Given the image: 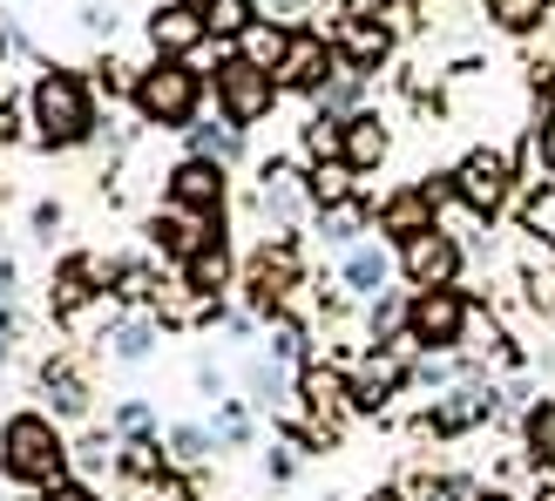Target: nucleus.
Returning a JSON list of instances; mask_svg holds the SVG:
<instances>
[{
    "instance_id": "obj_1",
    "label": "nucleus",
    "mask_w": 555,
    "mask_h": 501,
    "mask_svg": "<svg viewBox=\"0 0 555 501\" xmlns=\"http://www.w3.org/2000/svg\"><path fill=\"white\" fill-rule=\"evenodd\" d=\"M0 475H8L14 488H35V494H54L75 481V448L54 413L41 407H21L0 421Z\"/></svg>"
},
{
    "instance_id": "obj_2",
    "label": "nucleus",
    "mask_w": 555,
    "mask_h": 501,
    "mask_svg": "<svg viewBox=\"0 0 555 501\" xmlns=\"http://www.w3.org/2000/svg\"><path fill=\"white\" fill-rule=\"evenodd\" d=\"M27 123H35V143L41 150H81L102 136V108H95V89L89 75L75 68H41L27 81Z\"/></svg>"
},
{
    "instance_id": "obj_3",
    "label": "nucleus",
    "mask_w": 555,
    "mask_h": 501,
    "mask_svg": "<svg viewBox=\"0 0 555 501\" xmlns=\"http://www.w3.org/2000/svg\"><path fill=\"white\" fill-rule=\"evenodd\" d=\"M129 102H135V116H143L150 129H177L183 136L190 123H197V108H204V68L183 62V54H156L150 68H135Z\"/></svg>"
},
{
    "instance_id": "obj_4",
    "label": "nucleus",
    "mask_w": 555,
    "mask_h": 501,
    "mask_svg": "<svg viewBox=\"0 0 555 501\" xmlns=\"http://www.w3.org/2000/svg\"><path fill=\"white\" fill-rule=\"evenodd\" d=\"M298 285H305V265H298L292 237H264L237 271V292H244V312L251 319H285Z\"/></svg>"
},
{
    "instance_id": "obj_5",
    "label": "nucleus",
    "mask_w": 555,
    "mask_h": 501,
    "mask_svg": "<svg viewBox=\"0 0 555 501\" xmlns=\"http://www.w3.org/2000/svg\"><path fill=\"white\" fill-rule=\"evenodd\" d=\"M467 332H475V305H467L461 285H440V292H413L406 298V339L421 352H461Z\"/></svg>"
},
{
    "instance_id": "obj_6",
    "label": "nucleus",
    "mask_w": 555,
    "mask_h": 501,
    "mask_svg": "<svg viewBox=\"0 0 555 501\" xmlns=\"http://www.w3.org/2000/svg\"><path fill=\"white\" fill-rule=\"evenodd\" d=\"M217 108H224V116L237 123V129H251V123H264L271 108H278V68H264V62H251V54H224V62H217Z\"/></svg>"
},
{
    "instance_id": "obj_7",
    "label": "nucleus",
    "mask_w": 555,
    "mask_h": 501,
    "mask_svg": "<svg viewBox=\"0 0 555 501\" xmlns=\"http://www.w3.org/2000/svg\"><path fill=\"white\" fill-rule=\"evenodd\" d=\"M494 407H502V386H494L488 373H467V380H454V386H440L434 407L421 413V427H427L434 440H461V434L488 427Z\"/></svg>"
},
{
    "instance_id": "obj_8",
    "label": "nucleus",
    "mask_w": 555,
    "mask_h": 501,
    "mask_svg": "<svg viewBox=\"0 0 555 501\" xmlns=\"http://www.w3.org/2000/svg\"><path fill=\"white\" fill-rule=\"evenodd\" d=\"M163 204H177V210H190V217H210V224H224V210H231V163L177 156L170 177H163Z\"/></svg>"
},
{
    "instance_id": "obj_9",
    "label": "nucleus",
    "mask_w": 555,
    "mask_h": 501,
    "mask_svg": "<svg viewBox=\"0 0 555 501\" xmlns=\"http://www.w3.org/2000/svg\"><path fill=\"white\" fill-rule=\"evenodd\" d=\"M461 271H467V244L454 231H421V237H406L400 244V278L413 292H440V285H461Z\"/></svg>"
},
{
    "instance_id": "obj_10",
    "label": "nucleus",
    "mask_w": 555,
    "mask_h": 501,
    "mask_svg": "<svg viewBox=\"0 0 555 501\" xmlns=\"http://www.w3.org/2000/svg\"><path fill=\"white\" fill-rule=\"evenodd\" d=\"M454 197L467 204V210H481V217H494L508 197H515V163H508V150H467L461 163H454Z\"/></svg>"
},
{
    "instance_id": "obj_11",
    "label": "nucleus",
    "mask_w": 555,
    "mask_h": 501,
    "mask_svg": "<svg viewBox=\"0 0 555 501\" xmlns=\"http://www.w3.org/2000/svg\"><path fill=\"white\" fill-rule=\"evenodd\" d=\"M454 197V183H406V190H393L373 217H379V237L386 244H406V237H421V231H434L440 224V204Z\"/></svg>"
},
{
    "instance_id": "obj_12",
    "label": "nucleus",
    "mask_w": 555,
    "mask_h": 501,
    "mask_svg": "<svg viewBox=\"0 0 555 501\" xmlns=\"http://www.w3.org/2000/svg\"><path fill=\"white\" fill-rule=\"evenodd\" d=\"M312 183H305V170H292V163H264V177H258V217L278 231V237H292L305 217H312Z\"/></svg>"
},
{
    "instance_id": "obj_13",
    "label": "nucleus",
    "mask_w": 555,
    "mask_h": 501,
    "mask_svg": "<svg viewBox=\"0 0 555 501\" xmlns=\"http://www.w3.org/2000/svg\"><path fill=\"white\" fill-rule=\"evenodd\" d=\"M102 292H108V265L95 251H68V258L54 265V278H48V312L54 319H81Z\"/></svg>"
},
{
    "instance_id": "obj_14",
    "label": "nucleus",
    "mask_w": 555,
    "mask_h": 501,
    "mask_svg": "<svg viewBox=\"0 0 555 501\" xmlns=\"http://www.w3.org/2000/svg\"><path fill=\"white\" fill-rule=\"evenodd\" d=\"M346 62H339V48H332L319 27H305V35H292V48H285V62H278V89H292V95H325V81L339 75Z\"/></svg>"
},
{
    "instance_id": "obj_15",
    "label": "nucleus",
    "mask_w": 555,
    "mask_h": 501,
    "mask_svg": "<svg viewBox=\"0 0 555 501\" xmlns=\"http://www.w3.org/2000/svg\"><path fill=\"white\" fill-rule=\"evenodd\" d=\"M143 27H150V48H156V54H183V62L210 41V27H204V0H163V8H156Z\"/></svg>"
},
{
    "instance_id": "obj_16",
    "label": "nucleus",
    "mask_w": 555,
    "mask_h": 501,
    "mask_svg": "<svg viewBox=\"0 0 555 501\" xmlns=\"http://www.w3.org/2000/svg\"><path fill=\"white\" fill-rule=\"evenodd\" d=\"M393 271H400V251H386V237H366L339 258V292L373 305V298H386V278Z\"/></svg>"
},
{
    "instance_id": "obj_17",
    "label": "nucleus",
    "mask_w": 555,
    "mask_h": 501,
    "mask_svg": "<svg viewBox=\"0 0 555 501\" xmlns=\"http://www.w3.org/2000/svg\"><path fill=\"white\" fill-rule=\"evenodd\" d=\"M332 48H339V62H346V68L379 75V62L393 54V27H386L373 8H366V14H346L339 27H332Z\"/></svg>"
},
{
    "instance_id": "obj_18",
    "label": "nucleus",
    "mask_w": 555,
    "mask_h": 501,
    "mask_svg": "<svg viewBox=\"0 0 555 501\" xmlns=\"http://www.w3.org/2000/svg\"><path fill=\"white\" fill-rule=\"evenodd\" d=\"M224 237V224H210V217H190V210H177V204H163L156 217H150V244L163 251V258H177V265H190L204 244H217Z\"/></svg>"
},
{
    "instance_id": "obj_19",
    "label": "nucleus",
    "mask_w": 555,
    "mask_h": 501,
    "mask_svg": "<svg viewBox=\"0 0 555 501\" xmlns=\"http://www.w3.org/2000/svg\"><path fill=\"white\" fill-rule=\"evenodd\" d=\"M386 150H393V129H386L379 108H359V116H346V136H339V163L352 177H366L386 163Z\"/></svg>"
},
{
    "instance_id": "obj_20",
    "label": "nucleus",
    "mask_w": 555,
    "mask_h": 501,
    "mask_svg": "<svg viewBox=\"0 0 555 501\" xmlns=\"http://www.w3.org/2000/svg\"><path fill=\"white\" fill-rule=\"evenodd\" d=\"M237 386H244V400H251L258 413H278V407L298 394V373L285 367V359H271V352H244Z\"/></svg>"
},
{
    "instance_id": "obj_21",
    "label": "nucleus",
    "mask_w": 555,
    "mask_h": 501,
    "mask_svg": "<svg viewBox=\"0 0 555 501\" xmlns=\"http://www.w3.org/2000/svg\"><path fill=\"white\" fill-rule=\"evenodd\" d=\"M298 407L312 413V427H319V434H332V427H339V413L352 407V394H346V373L319 367V359H312V367H298Z\"/></svg>"
},
{
    "instance_id": "obj_22",
    "label": "nucleus",
    "mask_w": 555,
    "mask_h": 501,
    "mask_svg": "<svg viewBox=\"0 0 555 501\" xmlns=\"http://www.w3.org/2000/svg\"><path fill=\"white\" fill-rule=\"evenodd\" d=\"M156 339H163V319H156V312H122V319H108L102 352L116 359V367H150V359H156Z\"/></svg>"
},
{
    "instance_id": "obj_23",
    "label": "nucleus",
    "mask_w": 555,
    "mask_h": 501,
    "mask_svg": "<svg viewBox=\"0 0 555 501\" xmlns=\"http://www.w3.org/2000/svg\"><path fill=\"white\" fill-rule=\"evenodd\" d=\"M41 394H48V407H54V421H81V413L95 407V394H89V373L75 367V359H41Z\"/></svg>"
},
{
    "instance_id": "obj_24",
    "label": "nucleus",
    "mask_w": 555,
    "mask_h": 501,
    "mask_svg": "<svg viewBox=\"0 0 555 501\" xmlns=\"http://www.w3.org/2000/svg\"><path fill=\"white\" fill-rule=\"evenodd\" d=\"M521 461H529L535 475L555 481V394H542V400L521 407Z\"/></svg>"
},
{
    "instance_id": "obj_25",
    "label": "nucleus",
    "mask_w": 555,
    "mask_h": 501,
    "mask_svg": "<svg viewBox=\"0 0 555 501\" xmlns=\"http://www.w3.org/2000/svg\"><path fill=\"white\" fill-rule=\"evenodd\" d=\"M183 143H190L183 156H210V163H237V156H244V129H237V123L224 116V108H217V116H210V123L197 116V123H190V129H183Z\"/></svg>"
},
{
    "instance_id": "obj_26",
    "label": "nucleus",
    "mask_w": 555,
    "mask_h": 501,
    "mask_svg": "<svg viewBox=\"0 0 555 501\" xmlns=\"http://www.w3.org/2000/svg\"><path fill=\"white\" fill-rule=\"evenodd\" d=\"M366 231H379V217L366 210V204H332V210H319V237L332 244V251H339V258H346V251L352 244H366Z\"/></svg>"
},
{
    "instance_id": "obj_27",
    "label": "nucleus",
    "mask_w": 555,
    "mask_h": 501,
    "mask_svg": "<svg viewBox=\"0 0 555 501\" xmlns=\"http://www.w3.org/2000/svg\"><path fill=\"white\" fill-rule=\"evenodd\" d=\"M231 278H237V271H231V244H224V237H217V244H204L197 258L183 265V285L197 292V298H210V305L224 298V285H231Z\"/></svg>"
},
{
    "instance_id": "obj_28",
    "label": "nucleus",
    "mask_w": 555,
    "mask_h": 501,
    "mask_svg": "<svg viewBox=\"0 0 555 501\" xmlns=\"http://www.w3.org/2000/svg\"><path fill=\"white\" fill-rule=\"evenodd\" d=\"M163 454H170V467H204L210 454H217V427H197V421H177L170 427V440H163Z\"/></svg>"
},
{
    "instance_id": "obj_29",
    "label": "nucleus",
    "mask_w": 555,
    "mask_h": 501,
    "mask_svg": "<svg viewBox=\"0 0 555 501\" xmlns=\"http://www.w3.org/2000/svg\"><path fill=\"white\" fill-rule=\"evenodd\" d=\"M529 156L555 177V75L535 81V123H529Z\"/></svg>"
},
{
    "instance_id": "obj_30",
    "label": "nucleus",
    "mask_w": 555,
    "mask_h": 501,
    "mask_svg": "<svg viewBox=\"0 0 555 501\" xmlns=\"http://www.w3.org/2000/svg\"><path fill=\"white\" fill-rule=\"evenodd\" d=\"M548 14H555V0H488V21L502 35H535Z\"/></svg>"
},
{
    "instance_id": "obj_31",
    "label": "nucleus",
    "mask_w": 555,
    "mask_h": 501,
    "mask_svg": "<svg viewBox=\"0 0 555 501\" xmlns=\"http://www.w3.org/2000/svg\"><path fill=\"white\" fill-rule=\"evenodd\" d=\"M251 413H258V407H251V400H237V394H231V400H217V421H210L217 440H224V448H251V434H258Z\"/></svg>"
},
{
    "instance_id": "obj_32",
    "label": "nucleus",
    "mask_w": 555,
    "mask_h": 501,
    "mask_svg": "<svg viewBox=\"0 0 555 501\" xmlns=\"http://www.w3.org/2000/svg\"><path fill=\"white\" fill-rule=\"evenodd\" d=\"M251 0H204V27L210 41H244V27H251Z\"/></svg>"
},
{
    "instance_id": "obj_33",
    "label": "nucleus",
    "mask_w": 555,
    "mask_h": 501,
    "mask_svg": "<svg viewBox=\"0 0 555 501\" xmlns=\"http://www.w3.org/2000/svg\"><path fill=\"white\" fill-rule=\"evenodd\" d=\"M285 48H292V35H285V27H271V21H251V27H244V41H237V54H251V62H264V68L285 62Z\"/></svg>"
},
{
    "instance_id": "obj_34",
    "label": "nucleus",
    "mask_w": 555,
    "mask_h": 501,
    "mask_svg": "<svg viewBox=\"0 0 555 501\" xmlns=\"http://www.w3.org/2000/svg\"><path fill=\"white\" fill-rule=\"evenodd\" d=\"M305 183H312V204H319V210H332V204L352 197V170H346V163H312V170H305Z\"/></svg>"
},
{
    "instance_id": "obj_35",
    "label": "nucleus",
    "mask_w": 555,
    "mask_h": 501,
    "mask_svg": "<svg viewBox=\"0 0 555 501\" xmlns=\"http://www.w3.org/2000/svg\"><path fill=\"white\" fill-rule=\"evenodd\" d=\"M251 14L271 21V27H285V35H305L312 14H319V0H251Z\"/></svg>"
},
{
    "instance_id": "obj_36",
    "label": "nucleus",
    "mask_w": 555,
    "mask_h": 501,
    "mask_svg": "<svg viewBox=\"0 0 555 501\" xmlns=\"http://www.w3.org/2000/svg\"><path fill=\"white\" fill-rule=\"evenodd\" d=\"M108 434H116V440H143V434H156L150 400H116V407H108Z\"/></svg>"
},
{
    "instance_id": "obj_37",
    "label": "nucleus",
    "mask_w": 555,
    "mask_h": 501,
    "mask_svg": "<svg viewBox=\"0 0 555 501\" xmlns=\"http://www.w3.org/2000/svg\"><path fill=\"white\" fill-rule=\"evenodd\" d=\"M386 27H393V35H413V21H421V0H379L373 8Z\"/></svg>"
},
{
    "instance_id": "obj_38",
    "label": "nucleus",
    "mask_w": 555,
    "mask_h": 501,
    "mask_svg": "<svg viewBox=\"0 0 555 501\" xmlns=\"http://www.w3.org/2000/svg\"><path fill=\"white\" fill-rule=\"evenodd\" d=\"M298 454H305L298 440H292V448H271V461H264V467H271V481H292V475H298Z\"/></svg>"
},
{
    "instance_id": "obj_39",
    "label": "nucleus",
    "mask_w": 555,
    "mask_h": 501,
    "mask_svg": "<svg viewBox=\"0 0 555 501\" xmlns=\"http://www.w3.org/2000/svg\"><path fill=\"white\" fill-rule=\"evenodd\" d=\"M62 231V204H35V237H54Z\"/></svg>"
},
{
    "instance_id": "obj_40",
    "label": "nucleus",
    "mask_w": 555,
    "mask_h": 501,
    "mask_svg": "<svg viewBox=\"0 0 555 501\" xmlns=\"http://www.w3.org/2000/svg\"><path fill=\"white\" fill-rule=\"evenodd\" d=\"M81 27H89V35H116V14H108V8H81Z\"/></svg>"
},
{
    "instance_id": "obj_41",
    "label": "nucleus",
    "mask_w": 555,
    "mask_h": 501,
    "mask_svg": "<svg viewBox=\"0 0 555 501\" xmlns=\"http://www.w3.org/2000/svg\"><path fill=\"white\" fill-rule=\"evenodd\" d=\"M54 501H102L89 481H68V488H54Z\"/></svg>"
},
{
    "instance_id": "obj_42",
    "label": "nucleus",
    "mask_w": 555,
    "mask_h": 501,
    "mask_svg": "<svg viewBox=\"0 0 555 501\" xmlns=\"http://www.w3.org/2000/svg\"><path fill=\"white\" fill-rule=\"evenodd\" d=\"M14 136H21V116H14L8 102H0V143H14Z\"/></svg>"
},
{
    "instance_id": "obj_43",
    "label": "nucleus",
    "mask_w": 555,
    "mask_h": 501,
    "mask_svg": "<svg viewBox=\"0 0 555 501\" xmlns=\"http://www.w3.org/2000/svg\"><path fill=\"white\" fill-rule=\"evenodd\" d=\"M366 501H413V494H406V488H373Z\"/></svg>"
},
{
    "instance_id": "obj_44",
    "label": "nucleus",
    "mask_w": 555,
    "mask_h": 501,
    "mask_svg": "<svg viewBox=\"0 0 555 501\" xmlns=\"http://www.w3.org/2000/svg\"><path fill=\"white\" fill-rule=\"evenodd\" d=\"M475 501H508V494H494V488H481V494H475Z\"/></svg>"
},
{
    "instance_id": "obj_45",
    "label": "nucleus",
    "mask_w": 555,
    "mask_h": 501,
    "mask_svg": "<svg viewBox=\"0 0 555 501\" xmlns=\"http://www.w3.org/2000/svg\"><path fill=\"white\" fill-rule=\"evenodd\" d=\"M535 501H555V481H548V488H542V494H535Z\"/></svg>"
}]
</instances>
